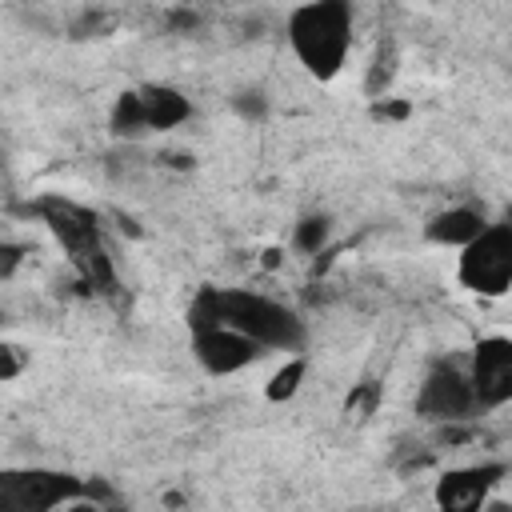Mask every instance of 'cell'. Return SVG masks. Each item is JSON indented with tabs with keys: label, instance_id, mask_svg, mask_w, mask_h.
<instances>
[{
	"label": "cell",
	"instance_id": "cell-1",
	"mask_svg": "<svg viewBox=\"0 0 512 512\" xmlns=\"http://www.w3.org/2000/svg\"><path fill=\"white\" fill-rule=\"evenodd\" d=\"M288 48L308 76H340L352 52V0H304L300 8H292Z\"/></svg>",
	"mask_w": 512,
	"mask_h": 512
},
{
	"label": "cell",
	"instance_id": "cell-2",
	"mask_svg": "<svg viewBox=\"0 0 512 512\" xmlns=\"http://www.w3.org/2000/svg\"><path fill=\"white\" fill-rule=\"evenodd\" d=\"M456 280L476 296H504L512 288V228L484 224L464 248H456Z\"/></svg>",
	"mask_w": 512,
	"mask_h": 512
},
{
	"label": "cell",
	"instance_id": "cell-3",
	"mask_svg": "<svg viewBox=\"0 0 512 512\" xmlns=\"http://www.w3.org/2000/svg\"><path fill=\"white\" fill-rule=\"evenodd\" d=\"M224 320L236 324L240 332H248L264 352L268 348H300V336H304L300 320L284 304H276L268 296H252V292H224Z\"/></svg>",
	"mask_w": 512,
	"mask_h": 512
},
{
	"label": "cell",
	"instance_id": "cell-4",
	"mask_svg": "<svg viewBox=\"0 0 512 512\" xmlns=\"http://www.w3.org/2000/svg\"><path fill=\"white\" fill-rule=\"evenodd\" d=\"M0 504L52 512V508H92L96 500L84 496L76 480L56 476V472H4L0 476Z\"/></svg>",
	"mask_w": 512,
	"mask_h": 512
},
{
	"label": "cell",
	"instance_id": "cell-5",
	"mask_svg": "<svg viewBox=\"0 0 512 512\" xmlns=\"http://www.w3.org/2000/svg\"><path fill=\"white\" fill-rule=\"evenodd\" d=\"M192 356L208 376H240L264 356V348L248 332H240L236 324L220 320L212 328L192 332Z\"/></svg>",
	"mask_w": 512,
	"mask_h": 512
},
{
	"label": "cell",
	"instance_id": "cell-6",
	"mask_svg": "<svg viewBox=\"0 0 512 512\" xmlns=\"http://www.w3.org/2000/svg\"><path fill=\"white\" fill-rule=\"evenodd\" d=\"M416 408L428 416V420H468L476 408V392H472V380H468V368L460 364H436L424 384H420V396H416Z\"/></svg>",
	"mask_w": 512,
	"mask_h": 512
},
{
	"label": "cell",
	"instance_id": "cell-7",
	"mask_svg": "<svg viewBox=\"0 0 512 512\" xmlns=\"http://www.w3.org/2000/svg\"><path fill=\"white\" fill-rule=\"evenodd\" d=\"M468 380L476 392V408H500L512 400V340L484 336L468 360Z\"/></svg>",
	"mask_w": 512,
	"mask_h": 512
},
{
	"label": "cell",
	"instance_id": "cell-8",
	"mask_svg": "<svg viewBox=\"0 0 512 512\" xmlns=\"http://www.w3.org/2000/svg\"><path fill=\"white\" fill-rule=\"evenodd\" d=\"M496 476H504V464L448 472V476L436 484V504H440V508H456V512L480 508V504H484V492H488V484H492Z\"/></svg>",
	"mask_w": 512,
	"mask_h": 512
},
{
	"label": "cell",
	"instance_id": "cell-9",
	"mask_svg": "<svg viewBox=\"0 0 512 512\" xmlns=\"http://www.w3.org/2000/svg\"><path fill=\"white\" fill-rule=\"evenodd\" d=\"M488 224V216L472 204H452L444 212H436L428 224H424V240L436 244V248H464L472 236H480V228Z\"/></svg>",
	"mask_w": 512,
	"mask_h": 512
},
{
	"label": "cell",
	"instance_id": "cell-10",
	"mask_svg": "<svg viewBox=\"0 0 512 512\" xmlns=\"http://www.w3.org/2000/svg\"><path fill=\"white\" fill-rule=\"evenodd\" d=\"M140 96H144L148 132H172V128H180V124L192 116V100H188L180 88L156 84V88H144Z\"/></svg>",
	"mask_w": 512,
	"mask_h": 512
},
{
	"label": "cell",
	"instance_id": "cell-11",
	"mask_svg": "<svg viewBox=\"0 0 512 512\" xmlns=\"http://www.w3.org/2000/svg\"><path fill=\"white\" fill-rule=\"evenodd\" d=\"M332 240V220L324 212H308L292 224V252L300 256H320Z\"/></svg>",
	"mask_w": 512,
	"mask_h": 512
},
{
	"label": "cell",
	"instance_id": "cell-12",
	"mask_svg": "<svg viewBox=\"0 0 512 512\" xmlns=\"http://www.w3.org/2000/svg\"><path fill=\"white\" fill-rule=\"evenodd\" d=\"M108 128H112V136H140V132H148L144 96H140V92H120V96L112 100Z\"/></svg>",
	"mask_w": 512,
	"mask_h": 512
},
{
	"label": "cell",
	"instance_id": "cell-13",
	"mask_svg": "<svg viewBox=\"0 0 512 512\" xmlns=\"http://www.w3.org/2000/svg\"><path fill=\"white\" fill-rule=\"evenodd\" d=\"M304 376H308V360H304V356H292V360H284V364H280V368L268 376L264 396H268L272 404H284V400H292V396L300 392Z\"/></svg>",
	"mask_w": 512,
	"mask_h": 512
},
{
	"label": "cell",
	"instance_id": "cell-14",
	"mask_svg": "<svg viewBox=\"0 0 512 512\" xmlns=\"http://www.w3.org/2000/svg\"><path fill=\"white\" fill-rule=\"evenodd\" d=\"M24 348H16V344H0V384H8V380H16L20 372H24Z\"/></svg>",
	"mask_w": 512,
	"mask_h": 512
},
{
	"label": "cell",
	"instance_id": "cell-15",
	"mask_svg": "<svg viewBox=\"0 0 512 512\" xmlns=\"http://www.w3.org/2000/svg\"><path fill=\"white\" fill-rule=\"evenodd\" d=\"M24 248L20 244H12V240H0V280H12L20 268H24Z\"/></svg>",
	"mask_w": 512,
	"mask_h": 512
},
{
	"label": "cell",
	"instance_id": "cell-16",
	"mask_svg": "<svg viewBox=\"0 0 512 512\" xmlns=\"http://www.w3.org/2000/svg\"><path fill=\"white\" fill-rule=\"evenodd\" d=\"M236 108H240L248 120H256V116H264V96H260V92H240V96H236Z\"/></svg>",
	"mask_w": 512,
	"mask_h": 512
},
{
	"label": "cell",
	"instance_id": "cell-17",
	"mask_svg": "<svg viewBox=\"0 0 512 512\" xmlns=\"http://www.w3.org/2000/svg\"><path fill=\"white\" fill-rule=\"evenodd\" d=\"M0 320H4V312H0Z\"/></svg>",
	"mask_w": 512,
	"mask_h": 512
}]
</instances>
